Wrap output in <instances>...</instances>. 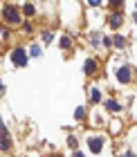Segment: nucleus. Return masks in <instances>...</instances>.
<instances>
[{"mask_svg":"<svg viewBox=\"0 0 137 157\" xmlns=\"http://www.w3.org/2000/svg\"><path fill=\"white\" fill-rule=\"evenodd\" d=\"M119 25H121V16H119V13L110 16V27H119Z\"/></svg>","mask_w":137,"mask_h":157,"instance_id":"obj_6","label":"nucleus"},{"mask_svg":"<svg viewBox=\"0 0 137 157\" xmlns=\"http://www.w3.org/2000/svg\"><path fill=\"white\" fill-rule=\"evenodd\" d=\"M90 99H92L95 103L99 101V99H101V94H99V90H97V88H95V90H90Z\"/></svg>","mask_w":137,"mask_h":157,"instance_id":"obj_9","label":"nucleus"},{"mask_svg":"<svg viewBox=\"0 0 137 157\" xmlns=\"http://www.w3.org/2000/svg\"><path fill=\"white\" fill-rule=\"evenodd\" d=\"M106 108L110 110V112H117L119 110V103L117 101H106Z\"/></svg>","mask_w":137,"mask_h":157,"instance_id":"obj_7","label":"nucleus"},{"mask_svg":"<svg viewBox=\"0 0 137 157\" xmlns=\"http://www.w3.org/2000/svg\"><path fill=\"white\" fill-rule=\"evenodd\" d=\"M121 2H124V0H110V7H115V9H119V7H121Z\"/></svg>","mask_w":137,"mask_h":157,"instance_id":"obj_13","label":"nucleus"},{"mask_svg":"<svg viewBox=\"0 0 137 157\" xmlns=\"http://www.w3.org/2000/svg\"><path fill=\"white\" fill-rule=\"evenodd\" d=\"M2 148H9V135L5 130V139H2Z\"/></svg>","mask_w":137,"mask_h":157,"instance_id":"obj_14","label":"nucleus"},{"mask_svg":"<svg viewBox=\"0 0 137 157\" xmlns=\"http://www.w3.org/2000/svg\"><path fill=\"white\" fill-rule=\"evenodd\" d=\"M88 146H90L92 153H99V151H101V146H104V139H101V137H95V139L88 141Z\"/></svg>","mask_w":137,"mask_h":157,"instance_id":"obj_3","label":"nucleus"},{"mask_svg":"<svg viewBox=\"0 0 137 157\" xmlns=\"http://www.w3.org/2000/svg\"><path fill=\"white\" fill-rule=\"evenodd\" d=\"M74 157H85V155L83 153H74Z\"/></svg>","mask_w":137,"mask_h":157,"instance_id":"obj_18","label":"nucleus"},{"mask_svg":"<svg viewBox=\"0 0 137 157\" xmlns=\"http://www.w3.org/2000/svg\"><path fill=\"white\" fill-rule=\"evenodd\" d=\"M83 115H85L83 108H76V115H74V117H76V119H83Z\"/></svg>","mask_w":137,"mask_h":157,"instance_id":"obj_15","label":"nucleus"},{"mask_svg":"<svg viewBox=\"0 0 137 157\" xmlns=\"http://www.w3.org/2000/svg\"><path fill=\"white\" fill-rule=\"evenodd\" d=\"M115 38V45H117V47H124L126 45V38L124 36H112Z\"/></svg>","mask_w":137,"mask_h":157,"instance_id":"obj_8","label":"nucleus"},{"mask_svg":"<svg viewBox=\"0 0 137 157\" xmlns=\"http://www.w3.org/2000/svg\"><path fill=\"white\" fill-rule=\"evenodd\" d=\"M34 5H25V13H27V16H34Z\"/></svg>","mask_w":137,"mask_h":157,"instance_id":"obj_12","label":"nucleus"},{"mask_svg":"<svg viewBox=\"0 0 137 157\" xmlns=\"http://www.w3.org/2000/svg\"><path fill=\"white\" fill-rule=\"evenodd\" d=\"M29 54H32V56H41V47H38V45H32V47H29Z\"/></svg>","mask_w":137,"mask_h":157,"instance_id":"obj_11","label":"nucleus"},{"mask_svg":"<svg viewBox=\"0 0 137 157\" xmlns=\"http://www.w3.org/2000/svg\"><path fill=\"white\" fill-rule=\"evenodd\" d=\"M43 40H45V43H49V40H52V34H49V32H45V34H43Z\"/></svg>","mask_w":137,"mask_h":157,"instance_id":"obj_17","label":"nucleus"},{"mask_svg":"<svg viewBox=\"0 0 137 157\" xmlns=\"http://www.w3.org/2000/svg\"><path fill=\"white\" fill-rule=\"evenodd\" d=\"M117 78H119L121 83H128V81H131V67H119Z\"/></svg>","mask_w":137,"mask_h":157,"instance_id":"obj_4","label":"nucleus"},{"mask_svg":"<svg viewBox=\"0 0 137 157\" xmlns=\"http://www.w3.org/2000/svg\"><path fill=\"white\" fill-rule=\"evenodd\" d=\"M70 45H72V40H70L68 36H63V38H61V47H63V49H68Z\"/></svg>","mask_w":137,"mask_h":157,"instance_id":"obj_10","label":"nucleus"},{"mask_svg":"<svg viewBox=\"0 0 137 157\" xmlns=\"http://www.w3.org/2000/svg\"><path fill=\"white\" fill-rule=\"evenodd\" d=\"M5 20L7 23H20V13H18L16 7H11V5L5 7Z\"/></svg>","mask_w":137,"mask_h":157,"instance_id":"obj_1","label":"nucleus"},{"mask_svg":"<svg viewBox=\"0 0 137 157\" xmlns=\"http://www.w3.org/2000/svg\"><path fill=\"white\" fill-rule=\"evenodd\" d=\"M88 5L90 7H99V5H101V0H88Z\"/></svg>","mask_w":137,"mask_h":157,"instance_id":"obj_16","label":"nucleus"},{"mask_svg":"<svg viewBox=\"0 0 137 157\" xmlns=\"http://www.w3.org/2000/svg\"><path fill=\"white\" fill-rule=\"evenodd\" d=\"M135 20H137V13H135Z\"/></svg>","mask_w":137,"mask_h":157,"instance_id":"obj_19","label":"nucleus"},{"mask_svg":"<svg viewBox=\"0 0 137 157\" xmlns=\"http://www.w3.org/2000/svg\"><path fill=\"white\" fill-rule=\"evenodd\" d=\"M11 61L16 63V65H20V67H23L25 63H27V56H25V52H23V49H14V54H11Z\"/></svg>","mask_w":137,"mask_h":157,"instance_id":"obj_2","label":"nucleus"},{"mask_svg":"<svg viewBox=\"0 0 137 157\" xmlns=\"http://www.w3.org/2000/svg\"><path fill=\"white\" fill-rule=\"evenodd\" d=\"M95 70H97V63L92 61V59H88V61H85V72H88V74H95Z\"/></svg>","mask_w":137,"mask_h":157,"instance_id":"obj_5","label":"nucleus"}]
</instances>
